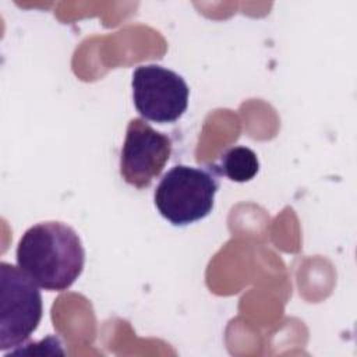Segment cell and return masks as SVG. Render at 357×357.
I'll use <instances>...</instances> for the list:
<instances>
[{
  "label": "cell",
  "instance_id": "1",
  "mask_svg": "<svg viewBox=\"0 0 357 357\" xmlns=\"http://www.w3.org/2000/svg\"><path fill=\"white\" fill-rule=\"evenodd\" d=\"M85 251L77 231L61 222L29 227L17 247V265L47 291H64L79 278Z\"/></svg>",
  "mask_w": 357,
  "mask_h": 357
},
{
  "label": "cell",
  "instance_id": "2",
  "mask_svg": "<svg viewBox=\"0 0 357 357\" xmlns=\"http://www.w3.org/2000/svg\"><path fill=\"white\" fill-rule=\"evenodd\" d=\"M218 188L211 169L177 165L160 178L153 194L155 206L172 225L187 226L212 212Z\"/></svg>",
  "mask_w": 357,
  "mask_h": 357
},
{
  "label": "cell",
  "instance_id": "3",
  "mask_svg": "<svg viewBox=\"0 0 357 357\" xmlns=\"http://www.w3.org/2000/svg\"><path fill=\"white\" fill-rule=\"evenodd\" d=\"M1 310L0 350L24 344L42 319V296L39 286L20 268L0 264Z\"/></svg>",
  "mask_w": 357,
  "mask_h": 357
},
{
  "label": "cell",
  "instance_id": "4",
  "mask_svg": "<svg viewBox=\"0 0 357 357\" xmlns=\"http://www.w3.org/2000/svg\"><path fill=\"white\" fill-rule=\"evenodd\" d=\"M132 99L137 112L149 121L173 123L188 106L190 89L177 73L158 66H138L132 73Z\"/></svg>",
  "mask_w": 357,
  "mask_h": 357
},
{
  "label": "cell",
  "instance_id": "5",
  "mask_svg": "<svg viewBox=\"0 0 357 357\" xmlns=\"http://www.w3.org/2000/svg\"><path fill=\"white\" fill-rule=\"evenodd\" d=\"M172 155V139L142 119L127 126L120 156V174L135 188H146L166 166Z\"/></svg>",
  "mask_w": 357,
  "mask_h": 357
},
{
  "label": "cell",
  "instance_id": "6",
  "mask_svg": "<svg viewBox=\"0 0 357 357\" xmlns=\"http://www.w3.org/2000/svg\"><path fill=\"white\" fill-rule=\"evenodd\" d=\"M215 170H219V173L231 181L245 183L257 176L259 162L252 149L247 146H233L220 156V162L215 166Z\"/></svg>",
  "mask_w": 357,
  "mask_h": 357
}]
</instances>
